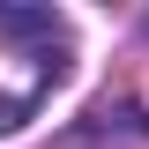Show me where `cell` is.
I'll return each mask as SVG.
<instances>
[{
    "instance_id": "obj_1",
    "label": "cell",
    "mask_w": 149,
    "mask_h": 149,
    "mask_svg": "<svg viewBox=\"0 0 149 149\" xmlns=\"http://www.w3.org/2000/svg\"><path fill=\"white\" fill-rule=\"evenodd\" d=\"M30 104H37V97H0V134H15L22 119H30Z\"/></svg>"
}]
</instances>
